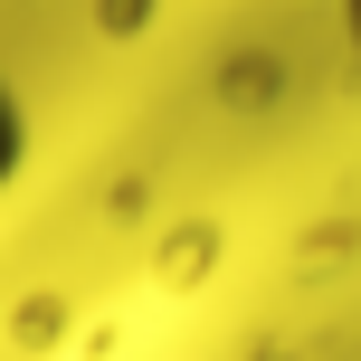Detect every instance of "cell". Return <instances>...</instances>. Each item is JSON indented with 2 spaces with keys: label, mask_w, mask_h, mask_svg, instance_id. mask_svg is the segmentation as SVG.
<instances>
[{
  "label": "cell",
  "mask_w": 361,
  "mask_h": 361,
  "mask_svg": "<svg viewBox=\"0 0 361 361\" xmlns=\"http://www.w3.org/2000/svg\"><path fill=\"white\" fill-rule=\"evenodd\" d=\"M29 171V105H19V86L0 76V190Z\"/></svg>",
  "instance_id": "cell-1"
},
{
  "label": "cell",
  "mask_w": 361,
  "mask_h": 361,
  "mask_svg": "<svg viewBox=\"0 0 361 361\" xmlns=\"http://www.w3.org/2000/svg\"><path fill=\"white\" fill-rule=\"evenodd\" d=\"M343 38H352V57H361V0H343Z\"/></svg>",
  "instance_id": "cell-2"
}]
</instances>
